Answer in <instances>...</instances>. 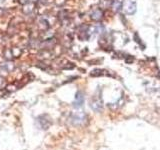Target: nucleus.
Returning <instances> with one entry per match:
<instances>
[{
	"label": "nucleus",
	"instance_id": "f257e3e1",
	"mask_svg": "<svg viewBox=\"0 0 160 150\" xmlns=\"http://www.w3.org/2000/svg\"><path fill=\"white\" fill-rule=\"evenodd\" d=\"M90 107L96 112H99V111L102 110L103 107V101H102V97L101 95H94V96L91 98L90 101Z\"/></svg>",
	"mask_w": 160,
	"mask_h": 150
},
{
	"label": "nucleus",
	"instance_id": "f03ea898",
	"mask_svg": "<svg viewBox=\"0 0 160 150\" xmlns=\"http://www.w3.org/2000/svg\"><path fill=\"white\" fill-rule=\"evenodd\" d=\"M85 120H86V115L83 112H76L71 116V122L74 125H81L84 123Z\"/></svg>",
	"mask_w": 160,
	"mask_h": 150
},
{
	"label": "nucleus",
	"instance_id": "7ed1b4c3",
	"mask_svg": "<svg viewBox=\"0 0 160 150\" xmlns=\"http://www.w3.org/2000/svg\"><path fill=\"white\" fill-rule=\"evenodd\" d=\"M83 103H84V94L81 91H77L75 94V98L73 101L74 108H80L82 107Z\"/></svg>",
	"mask_w": 160,
	"mask_h": 150
},
{
	"label": "nucleus",
	"instance_id": "20e7f679",
	"mask_svg": "<svg viewBox=\"0 0 160 150\" xmlns=\"http://www.w3.org/2000/svg\"><path fill=\"white\" fill-rule=\"evenodd\" d=\"M104 12L101 8H96L94 10H92V12L90 13V18L93 21H100L103 18Z\"/></svg>",
	"mask_w": 160,
	"mask_h": 150
},
{
	"label": "nucleus",
	"instance_id": "39448f33",
	"mask_svg": "<svg viewBox=\"0 0 160 150\" xmlns=\"http://www.w3.org/2000/svg\"><path fill=\"white\" fill-rule=\"evenodd\" d=\"M124 10L127 14L132 15L136 12V3L133 2V1H128L126 3L125 7H124Z\"/></svg>",
	"mask_w": 160,
	"mask_h": 150
},
{
	"label": "nucleus",
	"instance_id": "423d86ee",
	"mask_svg": "<svg viewBox=\"0 0 160 150\" xmlns=\"http://www.w3.org/2000/svg\"><path fill=\"white\" fill-rule=\"evenodd\" d=\"M113 0H100L99 2V8L103 9H108L109 7L112 6Z\"/></svg>",
	"mask_w": 160,
	"mask_h": 150
},
{
	"label": "nucleus",
	"instance_id": "0eeeda50",
	"mask_svg": "<svg viewBox=\"0 0 160 150\" xmlns=\"http://www.w3.org/2000/svg\"><path fill=\"white\" fill-rule=\"evenodd\" d=\"M111 7L113 8L114 12H119V11L123 8V3H122L121 1H119V0H114Z\"/></svg>",
	"mask_w": 160,
	"mask_h": 150
},
{
	"label": "nucleus",
	"instance_id": "6e6552de",
	"mask_svg": "<svg viewBox=\"0 0 160 150\" xmlns=\"http://www.w3.org/2000/svg\"><path fill=\"white\" fill-rule=\"evenodd\" d=\"M34 7H35V5L33 4V3H31V2L27 3V4L24 5V8H23V12L26 13V14H29V13H31L33 10H34Z\"/></svg>",
	"mask_w": 160,
	"mask_h": 150
},
{
	"label": "nucleus",
	"instance_id": "1a4fd4ad",
	"mask_svg": "<svg viewBox=\"0 0 160 150\" xmlns=\"http://www.w3.org/2000/svg\"><path fill=\"white\" fill-rule=\"evenodd\" d=\"M49 23H48V21L46 20V19H40V21H39V27H40V29H42V30H47L48 28H49Z\"/></svg>",
	"mask_w": 160,
	"mask_h": 150
},
{
	"label": "nucleus",
	"instance_id": "9d476101",
	"mask_svg": "<svg viewBox=\"0 0 160 150\" xmlns=\"http://www.w3.org/2000/svg\"><path fill=\"white\" fill-rule=\"evenodd\" d=\"M104 70H101V69H95L93 70L92 72L90 73L91 76L93 77H97V76H103V75H108L107 73H104Z\"/></svg>",
	"mask_w": 160,
	"mask_h": 150
},
{
	"label": "nucleus",
	"instance_id": "9b49d317",
	"mask_svg": "<svg viewBox=\"0 0 160 150\" xmlns=\"http://www.w3.org/2000/svg\"><path fill=\"white\" fill-rule=\"evenodd\" d=\"M11 51H12L13 57H19V56L21 55V53H22V50H21L20 48H17V47L12 48Z\"/></svg>",
	"mask_w": 160,
	"mask_h": 150
},
{
	"label": "nucleus",
	"instance_id": "f8f14e48",
	"mask_svg": "<svg viewBox=\"0 0 160 150\" xmlns=\"http://www.w3.org/2000/svg\"><path fill=\"white\" fill-rule=\"evenodd\" d=\"M4 56H5V58H7V59H11V58L13 57L12 51H11V49H5V51H4Z\"/></svg>",
	"mask_w": 160,
	"mask_h": 150
},
{
	"label": "nucleus",
	"instance_id": "ddd939ff",
	"mask_svg": "<svg viewBox=\"0 0 160 150\" xmlns=\"http://www.w3.org/2000/svg\"><path fill=\"white\" fill-rule=\"evenodd\" d=\"M133 61H134V57H133V56L128 55V56H126V57H125V62H126V63L130 64V63H132Z\"/></svg>",
	"mask_w": 160,
	"mask_h": 150
},
{
	"label": "nucleus",
	"instance_id": "4468645a",
	"mask_svg": "<svg viewBox=\"0 0 160 150\" xmlns=\"http://www.w3.org/2000/svg\"><path fill=\"white\" fill-rule=\"evenodd\" d=\"M55 2L58 6H63V5L66 3V0H55Z\"/></svg>",
	"mask_w": 160,
	"mask_h": 150
},
{
	"label": "nucleus",
	"instance_id": "2eb2a0df",
	"mask_svg": "<svg viewBox=\"0 0 160 150\" xmlns=\"http://www.w3.org/2000/svg\"><path fill=\"white\" fill-rule=\"evenodd\" d=\"M134 39H136L135 41L137 42V43H139L140 45H141L142 41H141V40L139 39V37H138V34H137V33H135V34H134Z\"/></svg>",
	"mask_w": 160,
	"mask_h": 150
},
{
	"label": "nucleus",
	"instance_id": "dca6fc26",
	"mask_svg": "<svg viewBox=\"0 0 160 150\" xmlns=\"http://www.w3.org/2000/svg\"><path fill=\"white\" fill-rule=\"evenodd\" d=\"M30 2V0H19V3L20 4H22V5H25V4H27V3H29Z\"/></svg>",
	"mask_w": 160,
	"mask_h": 150
},
{
	"label": "nucleus",
	"instance_id": "f3484780",
	"mask_svg": "<svg viewBox=\"0 0 160 150\" xmlns=\"http://www.w3.org/2000/svg\"><path fill=\"white\" fill-rule=\"evenodd\" d=\"M3 40H4V36H3V34H1V33H0V44L2 43Z\"/></svg>",
	"mask_w": 160,
	"mask_h": 150
},
{
	"label": "nucleus",
	"instance_id": "a211bd4d",
	"mask_svg": "<svg viewBox=\"0 0 160 150\" xmlns=\"http://www.w3.org/2000/svg\"><path fill=\"white\" fill-rule=\"evenodd\" d=\"M6 0H0V3H4Z\"/></svg>",
	"mask_w": 160,
	"mask_h": 150
},
{
	"label": "nucleus",
	"instance_id": "6ab92c4d",
	"mask_svg": "<svg viewBox=\"0 0 160 150\" xmlns=\"http://www.w3.org/2000/svg\"><path fill=\"white\" fill-rule=\"evenodd\" d=\"M2 13H3V10H2V9H0V15L2 14Z\"/></svg>",
	"mask_w": 160,
	"mask_h": 150
}]
</instances>
